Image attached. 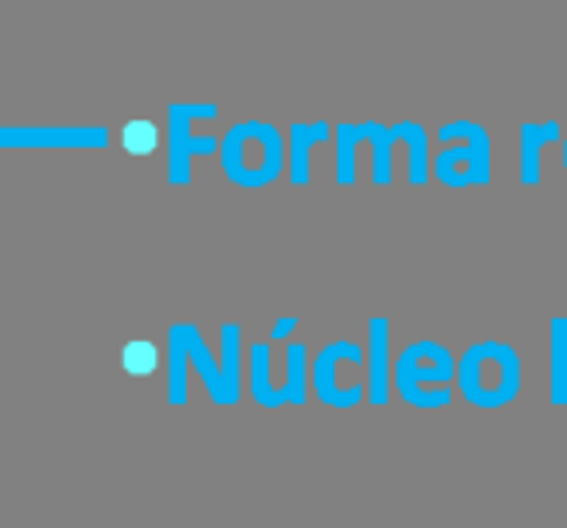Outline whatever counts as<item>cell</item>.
<instances>
[{
  "mask_svg": "<svg viewBox=\"0 0 567 528\" xmlns=\"http://www.w3.org/2000/svg\"><path fill=\"white\" fill-rule=\"evenodd\" d=\"M221 175L237 187H268L284 175L288 164V148H284V136L268 121H241L221 136Z\"/></svg>",
  "mask_w": 567,
  "mask_h": 528,
  "instance_id": "obj_1",
  "label": "cell"
},
{
  "mask_svg": "<svg viewBox=\"0 0 567 528\" xmlns=\"http://www.w3.org/2000/svg\"><path fill=\"white\" fill-rule=\"evenodd\" d=\"M455 381L474 408H505L520 393V358L505 342H474L455 362Z\"/></svg>",
  "mask_w": 567,
  "mask_h": 528,
  "instance_id": "obj_2",
  "label": "cell"
},
{
  "mask_svg": "<svg viewBox=\"0 0 567 528\" xmlns=\"http://www.w3.org/2000/svg\"><path fill=\"white\" fill-rule=\"evenodd\" d=\"M440 141L447 148L432 156V175L443 187H486L494 179V148H489V133L474 121H451L440 128Z\"/></svg>",
  "mask_w": 567,
  "mask_h": 528,
  "instance_id": "obj_3",
  "label": "cell"
},
{
  "mask_svg": "<svg viewBox=\"0 0 567 528\" xmlns=\"http://www.w3.org/2000/svg\"><path fill=\"white\" fill-rule=\"evenodd\" d=\"M455 381V358L440 342L424 339L412 342L393 362V389L416 408H443L451 404V389H427V385H451Z\"/></svg>",
  "mask_w": 567,
  "mask_h": 528,
  "instance_id": "obj_4",
  "label": "cell"
},
{
  "mask_svg": "<svg viewBox=\"0 0 567 528\" xmlns=\"http://www.w3.org/2000/svg\"><path fill=\"white\" fill-rule=\"evenodd\" d=\"M311 393L331 408H354L365 401V354L358 342H331L311 358Z\"/></svg>",
  "mask_w": 567,
  "mask_h": 528,
  "instance_id": "obj_5",
  "label": "cell"
},
{
  "mask_svg": "<svg viewBox=\"0 0 567 528\" xmlns=\"http://www.w3.org/2000/svg\"><path fill=\"white\" fill-rule=\"evenodd\" d=\"M218 117V105H172L167 110V156H172V183H190V159L214 156L221 148V136H198V121Z\"/></svg>",
  "mask_w": 567,
  "mask_h": 528,
  "instance_id": "obj_6",
  "label": "cell"
},
{
  "mask_svg": "<svg viewBox=\"0 0 567 528\" xmlns=\"http://www.w3.org/2000/svg\"><path fill=\"white\" fill-rule=\"evenodd\" d=\"M393 393V358H389V319H370V350H365V401L385 408Z\"/></svg>",
  "mask_w": 567,
  "mask_h": 528,
  "instance_id": "obj_7",
  "label": "cell"
},
{
  "mask_svg": "<svg viewBox=\"0 0 567 528\" xmlns=\"http://www.w3.org/2000/svg\"><path fill=\"white\" fill-rule=\"evenodd\" d=\"M172 339L183 346V354L195 362L198 377H203V385L210 389V401L218 404V408H229V396H226V385H221V365L218 358H210V350H206L203 334H198V327L190 323H175L172 327Z\"/></svg>",
  "mask_w": 567,
  "mask_h": 528,
  "instance_id": "obj_8",
  "label": "cell"
},
{
  "mask_svg": "<svg viewBox=\"0 0 567 528\" xmlns=\"http://www.w3.org/2000/svg\"><path fill=\"white\" fill-rule=\"evenodd\" d=\"M249 393L252 401L260 404V408H284L288 401V389H284V381L276 385L272 381V354H268V342H257V346L249 350Z\"/></svg>",
  "mask_w": 567,
  "mask_h": 528,
  "instance_id": "obj_9",
  "label": "cell"
},
{
  "mask_svg": "<svg viewBox=\"0 0 567 528\" xmlns=\"http://www.w3.org/2000/svg\"><path fill=\"white\" fill-rule=\"evenodd\" d=\"M327 136H331V125H327V121H316V125H300V121H296L292 125V136L284 141V148H288V159H292V183L296 187H308L311 152H316Z\"/></svg>",
  "mask_w": 567,
  "mask_h": 528,
  "instance_id": "obj_10",
  "label": "cell"
},
{
  "mask_svg": "<svg viewBox=\"0 0 567 528\" xmlns=\"http://www.w3.org/2000/svg\"><path fill=\"white\" fill-rule=\"evenodd\" d=\"M559 125L556 121H544V125H520V183L525 187H536L540 183V152L548 148L551 141H559Z\"/></svg>",
  "mask_w": 567,
  "mask_h": 528,
  "instance_id": "obj_11",
  "label": "cell"
},
{
  "mask_svg": "<svg viewBox=\"0 0 567 528\" xmlns=\"http://www.w3.org/2000/svg\"><path fill=\"white\" fill-rule=\"evenodd\" d=\"M362 141L373 148V183L389 187V183H393V148L401 144V133H396V125L385 128V125H378V121H365Z\"/></svg>",
  "mask_w": 567,
  "mask_h": 528,
  "instance_id": "obj_12",
  "label": "cell"
},
{
  "mask_svg": "<svg viewBox=\"0 0 567 528\" xmlns=\"http://www.w3.org/2000/svg\"><path fill=\"white\" fill-rule=\"evenodd\" d=\"M221 385H226L229 408L241 401V327L237 323H221Z\"/></svg>",
  "mask_w": 567,
  "mask_h": 528,
  "instance_id": "obj_13",
  "label": "cell"
},
{
  "mask_svg": "<svg viewBox=\"0 0 567 528\" xmlns=\"http://www.w3.org/2000/svg\"><path fill=\"white\" fill-rule=\"evenodd\" d=\"M396 133H401V144H409V179L416 187H424L432 179V148H427V133L416 121H396Z\"/></svg>",
  "mask_w": 567,
  "mask_h": 528,
  "instance_id": "obj_14",
  "label": "cell"
},
{
  "mask_svg": "<svg viewBox=\"0 0 567 528\" xmlns=\"http://www.w3.org/2000/svg\"><path fill=\"white\" fill-rule=\"evenodd\" d=\"M548 342H551V404L556 408H567V319L556 315L548 327Z\"/></svg>",
  "mask_w": 567,
  "mask_h": 528,
  "instance_id": "obj_15",
  "label": "cell"
},
{
  "mask_svg": "<svg viewBox=\"0 0 567 528\" xmlns=\"http://www.w3.org/2000/svg\"><path fill=\"white\" fill-rule=\"evenodd\" d=\"M284 389H288V401L300 408L311 396V354L303 342H292L288 346V373H284Z\"/></svg>",
  "mask_w": 567,
  "mask_h": 528,
  "instance_id": "obj_16",
  "label": "cell"
},
{
  "mask_svg": "<svg viewBox=\"0 0 567 528\" xmlns=\"http://www.w3.org/2000/svg\"><path fill=\"white\" fill-rule=\"evenodd\" d=\"M362 125H339L334 128V159H339V187H354V167H358V148H362Z\"/></svg>",
  "mask_w": 567,
  "mask_h": 528,
  "instance_id": "obj_17",
  "label": "cell"
},
{
  "mask_svg": "<svg viewBox=\"0 0 567 528\" xmlns=\"http://www.w3.org/2000/svg\"><path fill=\"white\" fill-rule=\"evenodd\" d=\"M125 144H128V152H152V148H156V128H152L148 121H141V125H128Z\"/></svg>",
  "mask_w": 567,
  "mask_h": 528,
  "instance_id": "obj_18",
  "label": "cell"
},
{
  "mask_svg": "<svg viewBox=\"0 0 567 528\" xmlns=\"http://www.w3.org/2000/svg\"><path fill=\"white\" fill-rule=\"evenodd\" d=\"M128 370H133V373H152V370H156V350H152L148 342H141V346H128Z\"/></svg>",
  "mask_w": 567,
  "mask_h": 528,
  "instance_id": "obj_19",
  "label": "cell"
},
{
  "mask_svg": "<svg viewBox=\"0 0 567 528\" xmlns=\"http://www.w3.org/2000/svg\"><path fill=\"white\" fill-rule=\"evenodd\" d=\"M296 327H300V323H296V315H292V319H276V327H272V339H288V334H292Z\"/></svg>",
  "mask_w": 567,
  "mask_h": 528,
  "instance_id": "obj_20",
  "label": "cell"
},
{
  "mask_svg": "<svg viewBox=\"0 0 567 528\" xmlns=\"http://www.w3.org/2000/svg\"><path fill=\"white\" fill-rule=\"evenodd\" d=\"M564 172H567V136H564Z\"/></svg>",
  "mask_w": 567,
  "mask_h": 528,
  "instance_id": "obj_21",
  "label": "cell"
}]
</instances>
